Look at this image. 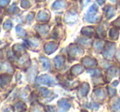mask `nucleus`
Segmentation results:
<instances>
[{"label":"nucleus","mask_w":120,"mask_h":112,"mask_svg":"<svg viewBox=\"0 0 120 112\" xmlns=\"http://www.w3.org/2000/svg\"><path fill=\"white\" fill-rule=\"evenodd\" d=\"M94 94L100 99H104L105 97V93L103 89H97L94 92Z\"/></svg>","instance_id":"f3484780"},{"label":"nucleus","mask_w":120,"mask_h":112,"mask_svg":"<svg viewBox=\"0 0 120 112\" xmlns=\"http://www.w3.org/2000/svg\"><path fill=\"white\" fill-rule=\"evenodd\" d=\"M108 11H107V17L109 19H110L111 17H113V16L114 15V8L112 6H108Z\"/></svg>","instance_id":"6ab92c4d"},{"label":"nucleus","mask_w":120,"mask_h":112,"mask_svg":"<svg viewBox=\"0 0 120 112\" xmlns=\"http://www.w3.org/2000/svg\"><path fill=\"white\" fill-rule=\"evenodd\" d=\"M87 72L93 76H100V73H101V71L100 69H90V70H88Z\"/></svg>","instance_id":"aec40b11"},{"label":"nucleus","mask_w":120,"mask_h":112,"mask_svg":"<svg viewBox=\"0 0 120 112\" xmlns=\"http://www.w3.org/2000/svg\"><path fill=\"white\" fill-rule=\"evenodd\" d=\"M115 50V44L114 43H108L106 45L105 51H104V56L106 59H111L113 57Z\"/></svg>","instance_id":"f03ea898"},{"label":"nucleus","mask_w":120,"mask_h":112,"mask_svg":"<svg viewBox=\"0 0 120 112\" xmlns=\"http://www.w3.org/2000/svg\"><path fill=\"white\" fill-rule=\"evenodd\" d=\"M109 1H111L112 3H115V2H116V0H109Z\"/></svg>","instance_id":"7c9ffc66"},{"label":"nucleus","mask_w":120,"mask_h":112,"mask_svg":"<svg viewBox=\"0 0 120 112\" xmlns=\"http://www.w3.org/2000/svg\"><path fill=\"white\" fill-rule=\"evenodd\" d=\"M40 92H41V94L44 97H49L50 94V91L47 88H44V87L40 88Z\"/></svg>","instance_id":"4be33fe9"},{"label":"nucleus","mask_w":120,"mask_h":112,"mask_svg":"<svg viewBox=\"0 0 120 112\" xmlns=\"http://www.w3.org/2000/svg\"><path fill=\"white\" fill-rule=\"evenodd\" d=\"M83 53L82 49L78 48L77 46H72L70 47V49L68 50V54L71 57H76V56H78V55L82 54Z\"/></svg>","instance_id":"39448f33"},{"label":"nucleus","mask_w":120,"mask_h":112,"mask_svg":"<svg viewBox=\"0 0 120 112\" xmlns=\"http://www.w3.org/2000/svg\"><path fill=\"white\" fill-rule=\"evenodd\" d=\"M40 59L41 60L42 64H43V67L45 68V69H50V63L49 59H47L46 57H40Z\"/></svg>","instance_id":"2eb2a0df"},{"label":"nucleus","mask_w":120,"mask_h":112,"mask_svg":"<svg viewBox=\"0 0 120 112\" xmlns=\"http://www.w3.org/2000/svg\"><path fill=\"white\" fill-rule=\"evenodd\" d=\"M72 73L73 75H78V74L82 73L83 72V67L81 64H76L75 66H73L72 69Z\"/></svg>","instance_id":"9d476101"},{"label":"nucleus","mask_w":120,"mask_h":112,"mask_svg":"<svg viewBox=\"0 0 120 112\" xmlns=\"http://www.w3.org/2000/svg\"><path fill=\"white\" fill-rule=\"evenodd\" d=\"M115 25H116L117 27H118V28H120V18L118 19V20L115 22Z\"/></svg>","instance_id":"cd10ccee"},{"label":"nucleus","mask_w":120,"mask_h":112,"mask_svg":"<svg viewBox=\"0 0 120 112\" xmlns=\"http://www.w3.org/2000/svg\"><path fill=\"white\" fill-rule=\"evenodd\" d=\"M82 34L86 36H91L94 34V28L93 27H85L82 31Z\"/></svg>","instance_id":"4468645a"},{"label":"nucleus","mask_w":120,"mask_h":112,"mask_svg":"<svg viewBox=\"0 0 120 112\" xmlns=\"http://www.w3.org/2000/svg\"><path fill=\"white\" fill-rule=\"evenodd\" d=\"M78 19L77 13L75 12H69L65 17V22L67 23H74Z\"/></svg>","instance_id":"7ed1b4c3"},{"label":"nucleus","mask_w":120,"mask_h":112,"mask_svg":"<svg viewBox=\"0 0 120 112\" xmlns=\"http://www.w3.org/2000/svg\"><path fill=\"white\" fill-rule=\"evenodd\" d=\"M66 7V3L63 0H58L54 4H53L52 8L53 9H59V8H65Z\"/></svg>","instance_id":"ddd939ff"},{"label":"nucleus","mask_w":120,"mask_h":112,"mask_svg":"<svg viewBox=\"0 0 120 112\" xmlns=\"http://www.w3.org/2000/svg\"><path fill=\"white\" fill-rule=\"evenodd\" d=\"M37 82H38L39 83L46 84V85H49V86H53L56 84L54 79L50 77V76L46 75V74H45V75L40 76V77H38V79H37Z\"/></svg>","instance_id":"f257e3e1"},{"label":"nucleus","mask_w":120,"mask_h":112,"mask_svg":"<svg viewBox=\"0 0 120 112\" xmlns=\"http://www.w3.org/2000/svg\"><path fill=\"white\" fill-rule=\"evenodd\" d=\"M58 48V45H57L55 42H49L45 45V51L46 54H52Z\"/></svg>","instance_id":"20e7f679"},{"label":"nucleus","mask_w":120,"mask_h":112,"mask_svg":"<svg viewBox=\"0 0 120 112\" xmlns=\"http://www.w3.org/2000/svg\"><path fill=\"white\" fill-rule=\"evenodd\" d=\"M95 47L96 50H100L103 48V43H102V42H96V43L95 44Z\"/></svg>","instance_id":"a878e982"},{"label":"nucleus","mask_w":120,"mask_h":112,"mask_svg":"<svg viewBox=\"0 0 120 112\" xmlns=\"http://www.w3.org/2000/svg\"><path fill=\"white\" fill-rule=\"evenodd\" d=\"M17 32L19 33V35H25V31H24V30H22V28H21L20 27H17Z\"/></svg>","instance_id":"bb28decb"},{"label":"nucleus","mask_w":120,"mask_h":112,"mask_svg":"<svg viewBox=\"0 0 120 112\" xmlns=\"http://www.w3.org/2000/svg\"><path fill=\"white\" fill-rule=\"evenodd\" d=\"M105 0H97V3L101 5V4H103L104 3H105Z\"/></svg>","instance_id":"c85d7f7f"},{"label":"nucleus","mask_w":120,"mask_h":112,"mask_svg":"<svg viewBox=\"0 0 120 112\" xmlns=\"http://www.w3.org/2000/svg\"><path fill=\"white\" fill-rule=\"evenodd\" d=\"M82 62L86 67H94L97 64L96 60L90 57H85L82 59Z\"/></svg>","instance_id":"423d86ee"},{"label":"nucleus","mask_w":120,"mask_h":112,"mask_svg":"<svg viewBox=\"0 0 120 112\" xmlns=\"http://www.w3.org/2000/svg\"><path fill=\"white\" fill-rule=\"evenodd\" d=\"M109 36L111 37L113 40H117L118 38V31L115 28H112L111 30L109 31Z\"/></svg>","instance_id":"dca6fc26"},{"label":"nucleus","mask_w":120,"mask_h":112,"mask_svg":"<svg viewBox=\"0 0 120 112\" xmlns=\"http://www.w3.org/2000/svg\"><path fill=\"white\" fill-rule=\"evenodd\" d=\"M53 60H54L55 68H56V69H61V68L64 66V62H65V59H64V58L63 57V56H61V55H58V56H56Z\"/></svg>","instance_id":"0eeeda50"},{"label":"nucleus","mask_w":120,"mask_h":112,"mask_svg":"<svg viewBox=\"0 0 120 112\" xmlns=\"http://www.w3.org/2000/svg\"><path fill=\"white\" fill-rule=\"evenodd\" d=\"M88 92H89V84L86 83V82H83L82 84V87H81L79 92H80V94L82 97H85L88 93Z\"/></svg>","instance_id":"9b49d317"},{"label":"nucleus","mask_w":120,"mask_h":112,"mask_svg":"<svg viewBox=\"0 0 120 112\" xmlns=\"http://www.w3.org/2000/svg\"><path fill=\"white\" fill-rule=\"evenodd\" d=\"M49 19V16L47 13L45 11H41L40 12L38 15V20L40 21V22H47V21Z\"/></svg>","instance_id":"f8f14e48"},{"label":"nucleus","mask_w":120,"mask_h":112,"mask_svg":"<svg viewBox=\"0 0 120 112\" xmlns=\"http://www.w3.org/2000/svg\"><path fill=\"white\" fill-rule=\"evenodd\" d=\"M97 34H98L100 36H102V37L105 36V30L103 29V27H98V30H97Z\"/></svg>","instance_id":"5701e85b"},{"label":"nucleus","mask_w":120,"mask_h":112,"mask_svg":"<svg viewBox=\"0 0 120 112\" xmlns=\"http://www.w3.org/2000/svg\"><path fill=\"white\" fill-rule=\"evenodd\" d=\"M97 12V6L95 4H93L92 6H90V8L88 10V12L87 13L90 14H95Z\"/></svg>","instance_id":"412c9836"},{"label":"nucleus","mask_w":120,"mask_h":112,"mask_svg":"<svg viewBox=\"0 0 120 112\" xmlns=\"http://www.w3.org/2000/svg\"><path fill=\"white\" fill-rule=\"evenodd\" d=\"M58 105L60 108H62L64 110H68L71 106L68 100H67V99H62V100H60L59 101H58Z\"/></svg>","instance_id":"6e6552de"},{"label":"nucleus","mask_w":120,"mask_h":112,"mask_svg":"<svg viewBox=\"0 0 120 112\" xmlns=\"http://www.w3.org/2000/svg\"><path fill=\"white\" fill-rule=\"evenodd\" d=\"M108 92H109V95L110 97H113V96H114L115 93H116V90H115L114 88H111V87H109Z\"/></svg>","instance_id":"393cba45"},{"label":"nucleus","mask_w":120,"mask_h":112,"mask_svg":"<svg viewBox=\"0 0 120 112\" xmlns=\"http://www.w3.org/2000/svg\"><path fill=\"white\" fill-rule=\"evenodd\" d=\"M48 31H49V26L42 25V26H40V27H39V31H40L42 35H46Z\"/></svg>","instance_id":"a211bd4d"},{"label":"nucleus","mask_w":120,"mask_h":112,"mask_svg":"<svg viewBox=\"0 0 120 112\" xmlns=\"http://www.w3.org/2000/svg\"><path fill=\"white\" fill-rule=\"evenodd\" d=\"M113 110H120V100L116 101L113 104Z\"/></svg>","instance_id":"b1692460"},{"label":"nucleus","mask_w":120,"mask_h":112,"mask_svg":"<svg viewBox=\"0 0 120 112\" xmlns=\"http://www.w3.org/2000/svg\"><path fill=\"white\" fill-rule=\"evenodd\" d=\"M119 7H120V4H119Z\"/></svg>","instance_id":"2f4dec72"},{"label":"nucleus","mask_w":120,"mask_h":112,"mask_svg":"<svg viewBox=\"0 0 120 112\" xmlns=\"http://www.w3.org/2000/svg\"><path fill=\"white\" fill-rule=\"evenodd\" d=\"M119 73H120L119 69H118L117 68H111V69L108 71V73H107V77H108L109 80H110L113 77L118 76Z\"/></svg>","instance_id":"1a4fd4ad"},{"label":"nucleus","mask_w":120,"mask_h":112,"mask_svg":"<svg viewBox=\"0 0 120 112\" xmlns=\"http://www.w3.org/2000/svg\"><path fill=\"white\" fill-rule=\"evenodd\" d=\"M117 58H118V60H120V50H118V54H117Z\"/></svg>","instance_id":"c756f323"}]
</instances>
